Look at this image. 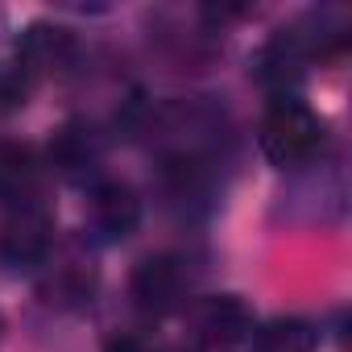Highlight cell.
I'll use <instances>...</instances> for the list:
<instances>
[{"label":"cell","instance_id":"1","mask_svg":"<svg viewBox=\"0 0 352 352\" xmlns=\"http://www.w3.org/2000/svg\"><path fill=\"white\" fill-rule=\"evenodd\" d=\"M323 120L319 112L298 100V96H270V108L261 116V129H257V141H261V153L278 166V170H302L319 157L323 149Z\"/></svg>","mask_w":352,"mask_h":352},{"label":"cell","instance_id":"2","mask_svg":"<svg viewBox=\"0 0 352 352\" xmlns=\"http://www.w3.org/2000/svg\"><path fill=\"white\" fill-rule=\"evenodd\" d=\"M195 290V261L187 253H149L133 265L129 278V294L133 307L145 319H166L179 307H187Z\"/></svg>","mask_w":352,"mask_h":352},{"label":"cell","instance_id":"3","mask_svg":"<svg viewBox=\"0 0 352 352\" xmlns=\"http://www.w3.org/2000/svg\"><path fill=\"white\" fill-rule=\"evenodd\" d=\"M54 249V212L34 195L13 204L5 228H0V261L13 270H38L46 265Z\"/></svg>","mask_w":352,"mask_h":352},{"label":"cell","instance_id":"4","mask_svg":"<svg viewBox=\"0 0 352 352\" xmlns=\"http://www.w3.org/2000/svg\"><path fill=\"white\" fill-rule=\"evenodd\" d=\"M87 224L104 245H120L141 224V199L120 179H100L87 191Z\"/></svg>","mask_w":352,"mask_h":352},{"label":"cell","instance_id":"5","mask_svg":"<svg viewBox=\"0 0 352 352\" xmlns=\"http://www.w3.org/2000/svg\"><path fill=\"white\" fill-rule=\"evenodd\" d=\"M46 157H50V166L63 174L67 183L91 187V183L104 179V174H100V166H104V137H100L87 120H67V124L50 137Z\"/></svg>","mask_w":352,"mask_h":352},{"label":"cell","instance_id":"6","mask_svg":"<svg viewBox=\"0 0 352 352\" xmlns=\"http://www.w3.org/2000/svg\"><path fill=\"white\" fill-rule=\"evenodd\" d=\"M75 54H79V46H75V34H71V30L50 25V21H34V25L21 34L13 63L38 83V79H46V75L67 71V67L75 63Z\"/></svg>","mask_w":352,"mask_h":352},{"label":"cell","instance_id":"7","mask_svg":"<svg viewBox=\"0 0 352 352\" xmlns=\"http://www.w3.org/2000/svg\"><path fill=\"white\" fill-rule=\"evenodd\" d=\"M195 336L204 348L220 352V348H232L241 340L253 336V311L241 294H212L204 302H195Z\"/></svg>","mask_w":352,"mask_h":352},{"label":"cell","instance_id":"8","mask_svg":"<svg viewBox=\"0 0 352 352\" xmlns=\"http://www.w3.org/2000/svg\"><path fill=\"white\" fill-rule=\"evenodd\" d=\"M38 195V157L30 145L0 141V204H21Z\"/></svg>","mask_w":352,"mask_h":352},{"label":"cell","instance_id":"9","mask_svg":"<svg viewBox=\"0 0 352 352\" xmlns=\"http://www.w3.org/2000/svg\"><path fill=\"white\" fill-rule=\"evenodd\" d=\"M253 352H319V331L298 315H282L253 327Z\"/></svg>","mask_w":352,"mask_h":352},{"label":"cell","instance_id":"10","mask_svg":"<svg viewBox=\"0 0 352 352\" xmlns=\"http://www.w3.org/2000/svg\"><path fill=\"white\" fill-rule=\"evenodd\" d=\"M91 286H96L91 270H87L83 261H71V265H58V270H54V278H50L46 294H54L50 302H87Z\"/></svg>","mask_w":352,"mask_h":352},{"label":"cell","instance_id":"11","mask_svg":"<svg viewBox=\"0 0 352 352\" xmlns=\"http://www.w3.org/2000/svg\"><path fill=\"white\" fill-rule=\"evenodd\" d=\"M34 79L17 67V63H5L0 67V112H17V108H25L30 104V96H34Z\"/></svg>","mask_w":352,"mask_h":352},{"label":"cell","instance_id":"12","mask_svg":"<svg viewBox=\"0 0 352 352\" xmlns=\"http://www.w3.org/2000/svg\"><path fill=\"white\" fill-rule=\"evenodd\" d=\"M104 352H153L141 336H112L108 344H104Z\"/></svg>","mask_w":352,"mask_h":352}]
</instances>
